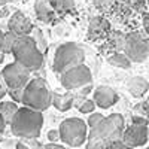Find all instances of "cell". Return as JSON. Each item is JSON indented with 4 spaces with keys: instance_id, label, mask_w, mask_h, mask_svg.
Instances as JSON below:
<instances>
[{
    "instance_id": "7a4b0ae2",
    "label": "cell",
    "mask_w": 149,
    "mask_h": 149,
    "mask_svg": "<svg viewBox=\"0 0 149 149\" xmlns=\"http://www.w3.org/2000/svg\"><path fill=\"white\" fill-rule=\"evenodd\" d=\"M43 125V115L42 112L33 110L30 107H19L17 115L14 116V121L10 124L12 134L17 137H21L24 140L37 139L40 134Z\"/></svg>"
},
{
    "instance_id": "7402d4cb",
    "label": "cell",
    "mask_w": 149,
    "mask_h": 149,
    "mask_svg": "<svg viewBox=\"0 0 149 149\" xmlns=\"http://www.w3.org/2000/svg\"><path fill=\"white\" fill-rule=\"evenodd\" d=\"M106 116H103L102 113H91L90 115V118H88V125H90V128H94L95 125H98V124H100L103 119H104Z\"/></svg>"
},
{
    "instance_id": "603a6c76",
    "label": "cell",
    "mask_w": 149,
    "mask_h": 149,
    "mask_svg": "<svg viewBox=\"0 0 149 149\" xmlns=\"http://www.w3.org/2000/svg\"><path fill=\"white\" fill-rule=\"evenodd\" d=\"M131 6H133L136 10H139V12H143V10L146 9L145 0H131Z\"/></svg>"
},
{
    "instance_id": "8d00e7d4",
    "label": "cell",
    "mask_w": 149,
    "mask_h": 149,
    "mask_svg": "<svg viewBox=\"0 0 149 149\" xmlns=\"http://www.w3.org/2000/svg\"><path fill=\"white\" fill-rule=\"evenodd\" d=\"M146 149H149V146H148V148H146Z\"/></svg>"
},
{
    "instance_id": "4316f807",
    "label": "cell",
    "mask_w": 149,
    "mask_h": 149,
    "mask_svg": "<svg viewBox=\"0 0 149 149\" xmlns=\"http://www.w3.org/2000/svg\"><path fill=\"white\" fill-rule=\"evenodd\" d=\"M136 110H137V112H140L142 115H148V113H149V102L139 104L137 107H136Z\"/></svg>"
},
{
    "instance_id": "277c9868",
    "label": "cell",
    "mask_w": 149,
    "mask_h": 149,
    "mask_svg": "<svg viewBox=\"0 0 149 149\" xmlns=\"http://www.w3.org/2000/svg\"><path fill=\"white\" fill-rule=\"evenodd\" d=\"M51 97H52V91L49 90L48 84L42 78H34L24 88L22 104L33 110L43 112L52 104Z\"/></svg>"
},
{
    "instance_id": "f1b7e54d",
    "label": "cell",
    "mask_w": 149,
    "mask_h": 149,
    "mask_svg": "<svg viewBox=\"0 0 149 149\" xmlns=\"http://www.w3.org/2000/svg\"><path fill=\"white\" fill-rule=\"evenodd\" d=\"M5 127H6V122H5V118L2 115V112H0V133L5 131Z\"/></svg>"
},
{
    "instance_id": "ba28073f",
    "label": "cell",
    "mask_w": 149,
    "mask_h": 149,
    "mask_svg": "<svg viewBox=\"0 0 149 149\" xmlns=\"http://www.w3.org/2000/svg\"><path fill=\"white\" fill-rule=\"evenodd\" d=\"M122 49L131 61L142 63L149 54V42L140 33H130L124 37Z\"/></svg>"
},
{
    "instance_id": "484cf974",
    "label": "cell",
    "mask_w": 149,
    "mask_h": 149,
    "mask_svg": "<svg viewBox=\"0 0 149 149\" xmlns=\"http://www.w3.org/2000/svg\"><path fill=\"white\" fill-rule=\"evenodd\" d=\"M26 143H27V146L30 148V149H45V146H42L39 142H37L36 139H31V140H26Z\"/></svg>"
},
{
    "instance_id": "cb8c5ba5",
    "label": "cell",
    "mask_w": 149,
    "mask_h": 149,
    "mask_svg": "<svg viewBox=\"0 0 149 149\" xmlns=\"http://www.w3.org/2000/svg\"><path fill=\"white\" fill-rule=\"evenodd\" d=\"M106 149H133L130 146H127L125 143H124L122 140H118V142H113V143H110Z\"/></svg>"
},
{
    "instance_id": "d6986e66",
    "label": "cell",
    "mask_w": 149,
    "mask_h": 149,
    "mask_svg": "<svg viewBox=\"0 0 149 149\" xmlns=\"http://www.w3.org/2000/svg\"><path fill=\"white\" fill-rule=\"evenodd\" d=\"M17 40H18V36H15L14 33H10V31H6L5 33V40H3L2 52L3 54H12V49H14Z\"/></svg>"
},
{
    "instance_id": "836d02e7",
    "label": "cell",
    "mask_w": 149,
    "mask_h": 149,
    "mask_svg": "<svg viewBox=\"0 0 149 149\" xmlns=\"http://www.w3.org/2000/svg\"><path fill=\"white\" fill-rule=\"evenodd\" d=\"M3 60H5V54L0 52V63H3Z\"/></svg>"
},
{
    "instance_id": "e575fe53",
    "label": "cell",
    "mask_w": 149,
    "mask_h": 149,
    "mask_svg": "<svg viewBox=\"0 0 149 149\" xmlns=\"http://www.w3.org/2000/svg\"><path fill=\"white\" fill-rule=\"evenodd\" d=\"M6 2H9V0H0V5H5Z\"/></svg>"
},
{
    "instance_id": "8fae6325",
    "label": "cell",
    "mask_w": 149,
    "mask_h": 149,
    "mask_svg": "<svg viewBox=\"0 0 149 149\" xmlns=\"http://www.w3.org/2000/svg\"><path fill=\"white\" fill-rule=\"evenodd\" d=\"M8 29L10 33H14L18 37H26L30 36L31 29H33V24L31 21L22 14V12H15L8 21Z\"/></svg>"
},
{
    "instance_id": "9a60e30c",
    "label": "cell",
    "mask_w": 149,
    "mask_h": 149,
    "mask_svg": "<svg viewBox=\"0 0 149 149\" xmlns=\"http://www.w3.org/2000/svg\"><path fill=\"white\" fill-rule=\"evenodd\" d=\"M127 86H128V91L134 95V97H142L148 90H149V84L145 78H140V76H134L131 78L128 82H127Z\"/></svg>"
},
{
    "instance_id": "2e32d148",
    "label": "cell",
    "mask_w": 149,
    "mask_h": 149,
    "mask_svg": "<svg viewBox=\"0 0 149 149\" xmlns=\"http://www.w3.org/2000/svg\"><path fill=\"white\" fill-rule=\"evenodd\" d=\"M18 109L19 107L15 102H0V112H2V115L5 118V122L9 124V125L14 121V116L17 115Z\"/></svg>"
},
{
    "instance_id": "e0dca14e",
    "label": "cell",
    "mask_w": 149,
    "mask_h": 149,
    "mask_svg": "<svg viewBox=\"0 0 149 149\" xmlns=\"http://www.w3.org/2000/svg\"><path fill=\"white\" fill-rule=\"evenodd\" d=\"M107 63L110 66H115V67H119V69H128L131 66V60L122 52H116L113 55H110L107 58Z\"/></svg>"
},
{
    "instance_id": "83f0119b",
    "label": "cell",
    "mask_w": 149,
    "mask_h": 149,
    "mask_svg": "<svg viewBox=\"0 0 149 149\" xmlns=\"http://www.w3.org/2000/svg\"><path fill=\"white\" fill-rule=\"evenodd\" d=\"M45 149H66V148L61 145H57V143H48L45 145Z\"/></svg>"
},
{
    "instance_id": "7c38bea8",
    "label": "cell",
    "mask_w": 149,
    "mask_h": 149,
    "mask_svg": "<svg viewBox=\"0 0 149 149\" xmlns=\"http://www.w3.org/2000/svg\"><path fill=\"white\" fill-rule=\"evenodd\" d=\"M119 100V95L118 93L110 88V86H106V85H100L94 90V102L98 107L102 109H109L113 104H116Z\"/></svg>"
},
{
    "instance_id": "8992f818",
    "label": "cell",
    "mask_w": 149,
    "mask_h": 149,
    "mask_svg": "<svg viewBox=\"0 0 149 149\" xmlns=\"http://www.w3.org/2000/svg\"><path fill=\"white\" fill-rule=\"evenodd\" d=\"M60 137L69 146H81L88 139V125L81 118H67L60 124Z\"/></svg>"
},
{
    "instance_id": "ffe728a7",
    "label": "cell",
    "mask_w": 149,
    "mask_h": 149,
    "mask_svg": "<svg viewBox=\"0 0 149 149\" xmlns=\"http://www.w3.org/2000/svg\"><path fill=\"white\" fill-rule=\"evenodd\" d=\"M8 94L10 95V98L14 102L22 103V98H24V88H14V90H8Z\"/></svg>"
},
{
    "instance_id": "1f68e13d",
    "label": "cell",
    "mask_w": 149,
    "mask_h": 149,
    "mask_svg": "<svg viewBox=\"0 0 149 149\" xmlns=\"http://www.w3.org/2000/svg\"><path fill=\"white\" fill-rule=\"evenodd\" d=\"M3 40H5V33L0 29V52H2V49H3Z\"/></svg>"
},
{
    "instance_id": "9c48e42d",
    "label": "cell",
    "mask_w": 149,
    "mask_h": 149,
    "mask_svg": "<svg viewBox=\"0 0 149 149\" xmlns=\"http://www.w3.org/2000/svg\"><path fill=\"white\" fill-rule=\"evenodd\" d=\"M93 81V74L90 67H86L85 64L73 67L70 70H67L66 73L60 74V82L63 85V88L69 90V91H76L81 90L84 86L90 85Z\"/></svg>"
},
{
    "instance_id": "4dcf8cb0",
    "label": "cell",
    "mask_w": 149,
    "mask_h": 149,
    "mask_svg": "<svg viewBox=\"0 0 149 149\" xmlns=\"http://www.w3.org/2000/svg\"><path fill=\"white\" fill-rule=\"evenodd\" d=\"M6 93H8V88H6V86H3L2 84H0V100H2V98L6 95Z\"/></svg>"
},
{
    "instance_id": "5bb4252c",
    "label": "cell",
    "mask_w": 149,
    "mask_h": 149,
    "mask_svg": "<svg viewBox=\"0 0 149 149\" xmlns=\"http://www.w3.org/2000/svg\"><path fill=\"white\" fill-rule=\"evenodd\" d=\"M36 14L39 19L49 22L55 18V10L52 9L49 0H36Z\"/></svg>"
},
{
    "instance_id": "d4e9b609",
    "label": "cell",
    "mask_w": 149,
    "mask_h": 149,
    "mask_svg": "<svg viewBox=\"0 0 149 149\" xmlns=\"http://www.w3.org/2000/svg\"><path fill=\"white\" fill-rule=\"evenodd\" d=\"M58 139L61 140V137H60V131H58V130H49V131H48V140L51 142V143H55Z\"/></svg>"
},
{
    "instance_id": "52a82bcc",
    "label": "cell",
    "mask_w": 149,
    "mask_h": 149,
    "mask_svg": "<svg viewBox=\"0 0 149 149\" xmlns=\"http://www.w3.org/2000/svg\"><path fill=\"white\" fill-rule=\"evenodd\" d=\"M149 122L143 116H133L131 125H128L124 130L122 134V142L130 148H137L143 146L149 139Z\"/></svg>"
},
{
    "instance_id": "4fadbf2b",
    "label": "cell",
    "mask_w": 149,
    "mask_h": 149,
    "mask_svg": "<svg viewBox=\"0 0 149 149\" xmlns=\"http://www.w3.org/2000/svg\"><path fill=\"white\" fill-rule=\"evenodd\" d=\"M51 102L52 104L61 110V112H66L69 110L70 107L74 106V97L72 93L69 94H58V93H52V97H51Z\"/></svg>"
},
{
    "instance_id": "30bf717a",
    "label": "cell",
    "mask_w": 149,
    "mask_h": 149,
    "mask_svg": "<svg viewBox=\"0 0 149 149\" xmlns=\"http://www.w3.org/2000/svg\"><path fill=\"white\" fill-rule=\"evenodd\" d=\"M3 79L6 82L8 90H14V88H26L27 84L31 81L30 79V74L31 72L27 70L26 67H22L21 64H18L17 61L8 64L3 70Z\"/></svg>"
},
{
    "instance_id": "d590c367",
    "label": "cell",
    "mask_w": 149,
    "mask_h": 149,
    "mask_svg": "<svg viewBox=\"0 0 149 149\" xmlns=\"http://www.w3.org/2000/svg\"><path fill=\"white\" fill-rule=\"evenodd\" d=\"M148 5H149V0H148Z\"/></svg>"
},
{
    "instance_id": "6da1fadb",
    "label": "cell",
    "mask_w": 149,
    "mask_h": 149,
    "mask_svg": "<svg viewBox=\"0 0 149 149\" xmlns=\"http://www.w3.org/2000/svg\"><path fill=\"white\" fill-rule=\"evenodd\" d=\"M124 118L119 113H112L106 116L98 125L94 128H90L88 134V143L100 146L102 149H106L110 143L122 140L124 134Z\"/></svg>"
},
{
    "instance_id": "d6a6232c",
    "label": "cell",
    "mask_w": 149,
    "mask_h": 149,
    "mask_svg": "<svg viewBox=\"0 0 149 149\" xmlns=\"http://www.w3.org/2000/svg\"><path fill=\"white\" fill-rule=\"evenodd\" d=\"M17 149H30V148L27 146L26 142H18V143H17Z\"/></svg>"
},
{
    "instance_id": "5b68a950",
    "label": "cell",
    "mask_w": 149,
    "mask_h": 149,
    "mask_svg": "<svg viewBox=\"0 0 149 149\" xmlns=\"http://www.w3.org/2000/svg\"><path fill=\"white\" fill-rule=\"evenodd\" d=\"M84 60H85V52L82 46L74 42H66L57 48V51L54 54L52 69L54 72L63 74L73 67L82 66Z\"/></svg>"
},
{
    "instance_id": "ac0fdd59",
    "label": "cell",
    "mask_w": 149,
    "mask_h": 149,
    "mask_svg": "<svg viewBox=\"0 0 149 149\" xmlns=\"http://www.w3.org/2000/svg\"><path fill=\"white\" fill-rule=\"evenodd\" d=\"M49 3L55 10V14H66V12L72 10L74 6L73 0H49Z\"/></svg>"
},
{
    "instance_id": "f546056e",
    "label": "cell",
    "mask_w": 149,
    "mask_h": 149,
    "mask_svg": "<svg viewBox=\"0 0 149 149\" xmlns=\"http://www.w3.org/2000/svg\"><path fill=\"white\" fill-rule=\"evenodd\" d=\"M143 26H145L146 33L149 34V15H145V18H143Z\"/></svg>"
},
{
    "instance_id": "74e56055",
    "label": "cell",
    "mask_w": 149,
    "mask_h": 149,
    "mask_svg": "<svg viewBox=\"0 0 149 149\" xmlns=\"http://www.w3.org/2000/svg\"><path fill=\"white\" fill-rule=\"evenodd\" d=\"M148 102H149V98H148Z\"/></svg>"
},
{
    "instance_id": "3957f363",
    "label": "cell",
    "mask_w": 149,
    "mask_h": 149,
    "mask_svg": "<svg viewBox=\"0 0 149 149\" xmlns=\"http://www.w3.org/2000/svg\"><path fill=\"white\" fill-rule=\"evenodd\" d=\"M12 55L18 64L30 72H36L43 66V55L31 36L18 37L14 49H12Z\"/></svg>"
},
{
    "instance_id": "44dd1931",
    "label": "cell",
    "mask_w": 149,
    "mask_h": 149,
    "mask_svg": "<svg viewBox=\"0 0 149 149\" xmlns=\"http://www.w3.org/2000/svg\"><path fill=\"white\" fill-rule=\"evenodd\" d=\"M95 106H97V104H95V102H94V100H90V98H86V100L81 104L79 110L82 112V113H93Z\"/></svg>"
}]
</instances>
